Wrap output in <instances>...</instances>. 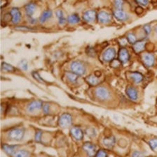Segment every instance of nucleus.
<instances>
[{"mask_svg": "<svg viewBox=\"0 0 157 157\" xmlns=\"http://www.w3.org/2000/svg\"><path fill=\"white\" fill-rule=\"evenodd\" d=\"M43 102L42 101L39 100H34L28 103L27 105V111L29 113H32L34 111H36L37 110H39L40 108H42L43 106Z\"/></svg>", "mask_w": 157, "mask_h": 157, "instance_id": "obj_6", "label": "nucleus"}, {"mask_svg": "<svg viewBox=\"0 0 157 157\" xmlns=\"http://www.w3.org/2000/svg\"><path fill=\"white\" fill-rule=\"evenodd\" d=\"M55 15H56V16L58 19V22H59V24L60 25H63L66 23L67 20L65 17L64 14H63V12L62 10H60V9L57 10L56 12H55Z\"/></svg>", "mask_w": 157, "mask_h": 157, "instance_id": "obj_23", "label": "nucleus"}, {"mask_svg": "<svg viewBox=\"0 0 157 157\" xmlns=\"http://www.w3.org/2000/svg\"><path fill=\"white\" fill-rule=\"evenodd\" d=\"M114 16L120 21H125L128 19V15L123 9H116L113 12Z\"/></svg>", "mask_w": 157, "mask_h": 157, "instance_id": "obj_13", "label": "nucleus"}, {"mask_svg": "<svg viewBox=\"0 0 157 157\" xmlns=\"http://www.w3.org/2000/svg\"><path fill=\"white\" fill-rule=\"evenodd\" d=\"M2 70L6 72H14L16 71V68L8 63L3 62L2 64Z\"/></svg>", "mask_w": 157, "mask_h": 157, "instance_id": "obj_25", "label": "nucleus"}, {"mask_svg": "<svg viewBox=\"0 0 157 157\" xmlns=\"http://www.w3.org/2000/svg\"><path fill=\"white\" fill-rule=\"evenodd\" d=\"M4 21L5 22H10L12 21V16L11 13H6L4 15Z\"/></svg>", "mask_w": 157, "mask_h": 157, "instance_id": "obj_42", "label": "nucleus"}, {"mask_svg": "<svg viewBox=\"0 0 157 157\" xmlns=\"http://www.w3.org/2000/svg\"><path fill=\"white\" fill-rule=\"evenodd\" d=\"M86 81L88 83V84L92 85V86H95L99 84V78L98 77L96 76L95 75H90L86 78Z\"/></svg>", "mask_w": 157, "mask_h": 157, "instance_id": "obj_21", "label": "nucleus"}, {"mask_svg": "<svg viewBox=\"0 0 157 157\" xmlns=\"http://www.w3.org/2000/svg\"><path fill=\"white\" fill-rule=\"evenodd\" d=\"M155 31H156V34H157V26H156V27H155Z\"/></svg>", "mask_w": 157, "mask_h": 157, "instance_id": "obj_46", "label": "nucleus"}, {"mask_svg": "<svg viewBox=\"0 0 157 157\" xmlns=\"http://www.w3.org/2000/svg\"><path fill=\"white\" fill-rule=\"evenodd\" d=\"M79 21H80L79 16L76 13H73L72 15H70V16H69L67 17L68 23H70L71 25L77 24L78 22H79Z\"/></svg>", "mask_w": 157, "mask_h": 157, "instance_id": "obj_24", "label": "nucleus"}, {"mask_svg": "<svg viewBox=\"0 0 157 157\" xmlns=\"http://www.w3.org/2000/svg\"><path fill=\"white\" fill-rule=\"evenodd\" d=\"M86 133L88 135V137H95L96 136V131L94 128H88L87 130H86Z\"/></svg>", "mask_w": 157, "mask_h": 157, "instance_id": "obj_31", "label": "nucleus"}, {"mask_svg": "<svg viewBox=\"0 0 157 157\" xmlns=\"http://www.w3.org/2000/svg\"><path fill=\"white\" fill-rule=\"evenodd\" d=\"M12 16V22L14 24H18L21 19V13L18 9L13 8L10 11Z\"/></svg>", "mask_w": 157, "mask_h": 157, "instance_id": "obj_15", "label": "nucleus"}, {"mask_svg": "<svg viewBox=\"0 0 157 157\" xmlns=\"http://www.w3.org/2000/svg\"><path fill=\"white\" fill-rule=\"evenodd\" d=\"M70 133L72 137L77 140H82L83 137V133L82 130L77 126L72 127V128L70 129Z\"/></svg>", "mask_w": 157, "mask_h": 157, "instance_id": "obj_9", "label": "nucleus"}, {"mask_svg": "<svg viewBox=\"0 0 157 157\" xmlns=\"http://www.w3.org/2000/svg\"><path fill=\"white\" fill-rule=\"evenodd\" d=\"M97 19L98 22H100V23H107L110 21L111 16L108 13L105 11H100L97 14Z\"/></svg>", "mask_w": 157, "mask_h": 157, "instance_id": "obj_14", "label": "nucleus"}, {"mask_svg": "<svg viewBox=\"0 0 157 157\" xmlns=\"http://www.w3.org/2000/svg\"><path fill=\"white\" fill-rule=\"evenodd\" d=\"M145 45L146 42L145 40H139V41H137L135 44H133V50L136 53L141 52L144 49H145Z\"/></svg>", "mask_w": 157, "mask_h": 157, "instance_id": "obj_17", "label": "nucleus"}, {"mask_svg": "<svg viewBox=\"0 0 157 157\" xmlns=\"http://www.w3.org/2000/svg\"><path fill=\"white\" fill-rule=\"evenodd\" d=\"M95 157H107V152L104 149H100L96 152Z\"/></svg>", "mask_w": 157, "mask_h": 157, "instance_id": "obj_33", "label": "nucleus"}, {"mask_svg": "<svg viewBox=\"0 0 157 157\" xmlns=\"http://www.w3.org/2000/svg\"><path fill=\"white\" fill-rule=\"evenodd\" d=\"M42 132L41 131H37L36 133H35V136H34V139L37 142H40L42 139Z\"/></svg>", "mask_w": 157, "mask_h": 157, "instance_id": "obj_37", "label": "nucleus"}, {"mask_svg": "<svg viewBox=\"0 0 157 157\" xmlns=\"http://www.w3.org/2000/svg\"><path fill=\"white\" fill-rule=\"evenodd\" d=\"M97 17V13L95 10H88L83 13V19L87 22H92Z\"/></svg>", "mask_w": 157, "mask_h": 157, "instance_id": "obj_10", "label": "nucleus"}, {"mask_svg": "<svg viewBox=\"0 0 157 157\" xmlns=\"http://www.w3.org/2000/svg\"><path fill=\"white\" fill-rule=\"evenodd\" d=\"M132 157H145V154L140 151H135L132 154Z\"/></svg>", "mask_w": 157, "mask_h": 157, "instance_id": "obj_39", "label": "nucleus"}, {"mask_svg": "<svg viewBox=\"0 0 157 157\" xmlns=\"http://www.w3.org/2000/svg\"><path fill=\"white\" fill-rule=\"evenodd\" d=\"M135 12H136L137 14H141L143 12V8H142V7L138 6L135 9Z\"/></svg>", "mask_w": 157, "mask_h": 157, "instance_id": "obj_44", "label": "nucleus"}, {"mask_svg": "<svg viewBox=\"0 0 157 157\" xmlns=\"http://www.w3.org/2000/svg\"><path fill=\"white\" fill-rule=\"evenodd\" d=\"M29 155V152L25 149H19L16 151L14 154V157H27Z\"/></svg>", "mask_w": 157, "mask_h": 157, "instance_id": "obj_27", "label": "nucleus"}, {"mask_svg": "<svg viewBox=\"0 0 157 157\" xmlns=\"http://www.w3.org/2000/svg\"><path fill=\"white\" fill-rule=\"evenodd\" d=\"M129 59H130V55H129V52L127 49L125 48H122L119 51V60L120 61L121 63L122 64H126L128 62Z\"/></svg>", "mask_w": 157, "mask_h": 157, "instance_id": "obj_8", "label": "nucleus"}, {"mask_svg": "<svg viewBox=\"0 0 157 157\" xmlns=\"http://www.w3.org/2000/svg\"><path fill=\"white\" fill-rule=\"evenodd\" d=\"M16 29L17 30H21V31H24V32H27V31H32V29L29 28V27H25V26H19L16 27Z\"/></svg>", "mask_w": 157, "mask_h": 157, "instance_id": "obj_41", "label": "nucleus"}, {"mask_svg": "<svg viewBox=\"0 0 157 157\" xmlns=\"http://www.w3.org/2000/svg\"><path fill=\"white\" fill-rule=\"evenodd\" d=\"M121 62L118 59H113L112 62H111V67H114V68H116L118 67H119Z\"/></svg>", "mask_w": 157, "mask_h": 157, "instance_id": "obj_40", "label": "nucleus"}, {"mask_svg": "<svg viewBox=\"0 0 157 157\" xmlns=\"http://www.w3.org/2000/svg\"><path fill=\"white\" fill-rule=\"evenodd\" d=\"M130 76L131 78V79L133 80V82L136 83V84H138V83L141 82L143 80V75L142 73H139V72H131L130 73Z\"/></svg>", "mask_w": 157, "mask_h": 157, "instance_id": "obj_18", "label": "nucleus"}, {"mask_svg": "<svg viewBox=\"0 0 157 157\" xmlns=\"http://www.w3.org/2000/svg\"><path fill=\"white\" fill-rule=\"evenodd\" d=\"M143 29L144 31H145V34L147 35H149L151 33V26L149 25H144L143 26Z\"/></svg>", "mask_w": 157, "mask_h": 157, "instance_id": "obj_38", "label": "nucleus"}, {"mask_svg": "<svg viewBox=\"0 0 157 157\" xmlns=\"http://www.w3.org/2000/svg\"><path fill=\"white\" fill-rule=\"evenodd\" d=\"M19 67L21 69L24 70V71H26L27 69V67H28V65H27V61L26 60H22L21 62L19 63Z\"/></svg>", "mask_w": 157, "mask_h": 157, "instance_id": "obj_35", "label": "nucleus"}, {"mask_svg": "<svg viewBox=\"0 0 157 157\" xmlns=\"http://www.w3.org/2000/svg\"><path fill=\"white\" fill-rule=\"evenodd\" d=\"M66 77L71 82H76L78 79V75L73 72H67L65 73Z\"/></svg>", "mask_w": 157, "mask_h": 157, "instance_id": "obj_26", "label": "nucleus"}, {"mask_svg": "<svg viewBox=\"0 0 157 157\" xmlns=\"http://www.w3.org/2000/svg\"><path fill=\"white\" fill-rule=\"evenodd\" d=\"M36 9L37 6L34 2H30V3L25 5V15H26L27 17H32V15L34 13L35 11H36Z\"/></svg>", "mask_w": 157, "mask_h": 157, "instance_id": "obj_16", "label": "nucleus"}, {"mask_svg": "<svg viewBox=\"0 0 157 157\" xmlns=\"http://www.w3.org/2000/svg\"><path fill=\"white\" fill-rule=\"evenodd\" d=\"M95 145L92 143H90V142H87L83 145V149L86 151V153L89 157H92L95 155Z\"/></svg>", "mask_w": 157, "mask_h": 157, "instance_id": "obj_7", "label": "nucleus"}, {"mask_svg": "<svg viewBox=\"0 0 157 157\" xmlns=\"http://www.w3.org/2000/svg\"><path fill=\"white\" fill-rule=\"evenodd\" d=\"M114 4L116 9H122L123 6V0H115Z\"/></svg>", "mask_w": 157, "mask_h": 157, "instance_id": "obj_30", "label": "nucleus"}, {"mask_svg": "<svg viewBox=\"0 0 157 157\" xmlns=\"http://www.w3.org/2000/svg\"><path fill=\"white\" fill-rule=\"evenodd\" d=\"M42 109H43V112H44V114L49 113V110H50L49 103H44V104H43V106H42Z\"/></svg>", "mask_w": 157, "mask_h": 157, "instance_id": "obj_36", "label": "nucleus"}, {"mask_svg": "<svg viewBox=\"0 0 157 157\" xmlns=\"http://www.w3.org/2000/svg\"><path fill=\"white\" fill-rule=\"evenodd\" d=\"M87 53L88 56L90 57H95V55H96V52L95 51V50L92 47H88L87 48Z\"/></svg>", "mask_w": 157, "mask_h": 157, "instance_id": "obj_34", "label": "nucleus"}, {"mask_svg": "<svg viewBox=\"0 0 157 157\" xmlns=\"http://www.w3.org/2000/svg\"><path fill=\"white\" fill-rule=\"evenodd\" d=\"M142 59L145 66L147 67H152L154 64L155 58L153 54L150 52H145L142 55Z\"/></svg>", "mask_w": 157, "mask_h": 157, "instance_id": "obj_5", "label": "nucleus"}, {"mask_svg": "<svg viewBox=\"0 0 157 157\" xmlns=\"http://www.w3.org/2000/svg\"><path fill=\"white\" fill-rule=\"evenodd\" d=\"M28 22L29 23H30V24H34V23H36V22H37V20H36V19H34V18H33V17H28Z\"/></svg>", "mask_w": 157, "mask_h": 157, "instance_id": "obj_45", "label": "nucleus"}, {"mask_svg": "<svg viewBox=\"0 0 157 157\" xmlns=\"http://www.w3.org/2000/svg\"><path fill=\"white\" fill-rule=\"evenodd\" d=\"M136 2L142 6H146L148 4V0H135Z\"/></svg>", "mask_w": 157, "mask_h": 157, "instance_id": "obj_43", "label": "nucleus"}, {"mask_svg": "<svg viewBox=\"0 0 157 157\" xmlns=\"http://www.w3.org/2000/svg\"><path fill=\"white\" fill-rule=\"evenodd\" d=\"M116 143V139L115 136L106 137L103 139V144L107 148H112Z\"/></svg>", "mask_w": 157, "mask_h": 157, "instance_id": "obj_19", "label": "nucleus"}, {"mask_svg": "<svg viewBox=\"0 0 157 157\" xmlns=\"http://www.w3.org/2000/svg\"><path fill=\"white\" fill-rule=\"evenodd\" d=\"M32 76L34 78L35 80H37L38 82H41V83H45V81L44 80V79L40 76V75L36 71L32 72Z\"/></svg>", "mask_w": 157, "mask_h": 157, "instance_id": "obj_32", "label": "nucleus"}, {"mask_svg": "<svg viewBox=\"0 0 157 157\" xmlns=\"http://www.w3.org/2000/svg\"><path fill=\"white\" fill-rule=\"evenodd\" d=\"M95 94L96 97L100 100H107L110 97V92L105 87H98L95 90Z\"/></svg>", "mask_w": 157, "mask_h": 157, "instance_id": "obj_4", "label": "nucleus"}, {"mask_svg": "<svg viewBox=\"0 0 157 157\" xmlns=\"http://www.w3.org/2000/svg\"><path fill=\"white\" fill-rule=\"evenodd\" d=\"M72 117L69 113H64L58 119V125L62 128H66L71 125Z\"/></svg>", "mask_w": 157, "mask_h": 157, "instance_id": "obj_3", "label": "nucleus"}, {"mask_svg": "<svg viewBox=\"0 0 157 157\" xmlns=\"http://www.w3.org/2000/svg\"><path fill=\"white\" fill-rule=\"evenodd\" d=\"M148 144L153 151H157V138L150 139L148 142Z\"/></svg>", "mask_w": 157, "mask_h": 157, "instance_id": "obj_28", "label": "nucleus"}, {"mask_svg": "<svg viewBox=\"0 0 157 157\" xmlns=\"http://www.w3.org/2000/svg\"><path fill=\"white\" fill-rule=\"evenodd\" d=\"M52 14H53L52 11H50L49 9L46 10V11H43L41 16L39 17L40 23H44V22L46 21L47 20H49L50 17H51Z\"/></svg>", "mask_w": 157, "mask_h": 157, "instance_id": "obj_20", "label": "nucleus"}, {"mask_svg": "<svg viewBox=\"0 0 157 157\" xmlns=\"http://www.w3.org/2000/svg\"><path fill=\"white\" fill-rule=\"evenodd\" d=\"M126 92L130 99L132 101H136L138 99V92L135 87H132V86H128V87L126 88Z\"/></svg>", "mask_w": 157, "mask_h": 157, "instance_id": "obj_12", "label": "nucleus"}, {"mask_svg": "<svg viewBox=\"0 0 157 157\" xmlns=\"http://www.w3.org/2000/svg\"><path fill=\"white\" fill-rule=\"evenodd\" d=\"M70 69L72 72L76 73L78 75H82L86 72L84 65L79 61H74L71 63Z\"/></svg>", "mask_w": 157, "mask_h": 157, "instance_id": "obj_2", "label": "nucleus"}, {"mask_svg": "<svg viewBox=\"0 0 157 157\" xmlns=\"http://www.w3.org/2000/svg\"><path fill=\"white\" fill-rule=\"evenodd\" d=\"M126 39L131 44H134L137 42V37L132 32L128 33L127 34V36H126Z\"/></svg>", "mask_w": 157, "mask_h": 157, "instance_id": "obj_29", "label": "nucleus"}, {"mask_svg": "<svg viewBox=\"0 0 157 157\" xmlns=\"http://www.w3.org/2000/svg\"><path fill=\"white\" fill-rule=\"evenodd\" d=\"M17 145H7V144H4L2 145V149L6 154H10V155H14L15 153V149H16Z\"/></svg>", "mask_w": 157, "mask_h": 157, "instance_id": "obj_22", "label": "nucleus"}, {"mask_svg": "<svg viewBox=\"0 0 157 157\" xmlns=\"http://www.w3.org/2000/svg\"><path fill=\"white\" fill-rule=\"evenodd\" d=\"M116 55V51L115 48H110L107 49L103 53V59L105 61V62H110V61H112L115 59Z\"/></svg>", "mask_w": 157, "mask_h": 157, "instance_id": "obj_11", "label": "nucleus"}, {"mask_svg": "<svg viewBox=\"0 0 157 157\" xmlns=\"http://www.w3.org/2000/svg\"><path fill=\"white\" fill-rule=\"evenodd\" d=\"M25 130L22 128L15 127L11 128L8 132V137L9 139L14 140H21L23 138Z\"/></svg>", "mask_w": 157, "mask_h": 157, "instance_id": "obj_1", "label": "nucleus"}]
</instances>
